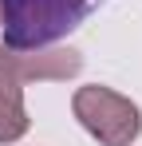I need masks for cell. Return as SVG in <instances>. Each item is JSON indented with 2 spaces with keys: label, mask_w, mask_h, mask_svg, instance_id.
<instances>
[{
  "label": "cell",
  "mask_w": 142,
  "mask_h": 146,
  "mask_svg": "<svg viewBox=\"0 0 142 146\" xmlns=\"http://www.w3.org/2000/svg\"><path fill=\"white\" fill-rule=\"evenodd\" d=\"M103 0H0L4 8V48L32 51L63 40L71 28H79Z\"/></svg>",
  "instance_id": "obj_1"
},
{
  "label": "cell",
  "mask_w": 142,
  "mask_h": 146,
  "mask_svg": "<svg viewBox=\"0 0 142 146\" xmlns=\"http://www.w3.org/2000/svg\"><path fill=\"white\" fill-rule=\"evenodd\" d=\"M71 111L103 146H130L142 130L138 107L126 95H118L111 87H99V83L95 87H79L75 99H71Z\"/></svg>",
  "instance_id": "obj_2"
},
{
  "label": "cell",
  "mask_w": 142,
  "mask_h": 146,
  "mask_svg": "<svg viewBox=\"0 0 142 146\" xmlns=\"http://www.w3.org/2000/svg\"><path fill=\"white\" fill-rule=\"evenodd\" d=\"M24 79L16 51H8L0 44V146L24 138L28 130V111H24Z\"/></svg>",
  "instance_id": "obj_3"
},
{
  "label": "cell",
  "mask_w": 142,
  "mask_h": 146,
  "mask_svg": "<svg viewBox=\"0 0 142 146\" xmlns=\"http://www.w3.org/2000/svg\"><path fill=\"white\" fill-rule=\"evenodd\" d=\"M16 63H20L24 79H67V75H79V67H83L75 48H51V44L32 48V51H16Z\"/></svg>",
  "instance_id": "obj_4"
},
{
  "label": "cell",
  "mask_w": 142,
  "mask_h": 146,
  "mask_svg": "<svg viewBox=\"0 0 142 146\" xmlns=\"http://www.w3.org/2000/svg\"><path fill=\"white\" fill-rule=\"evenodd\" d=\"M0 20H4V8H0Z\"/></svg>",
  "instance_id": "obj_5"
}]
</instances>
